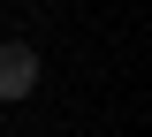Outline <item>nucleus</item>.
I'll list each match as a JSON object with an SVG mask.
<instances>
[{
    "label": "nucleus",
    "mask_w": 152,
    "mask_h": 137,
    "mask_svg": "<svg viewBox=\"0 0 152 137\" xmlns=\"http://www.w3.org/2000/svg\"><path fill=\"white\" fill-rule=\"evenodd\" d=\"M31 92H38V53L8 38L0 46V99H31Z\"/></svg>",
    "instance_id": "obj_1"
}]
</instances>
